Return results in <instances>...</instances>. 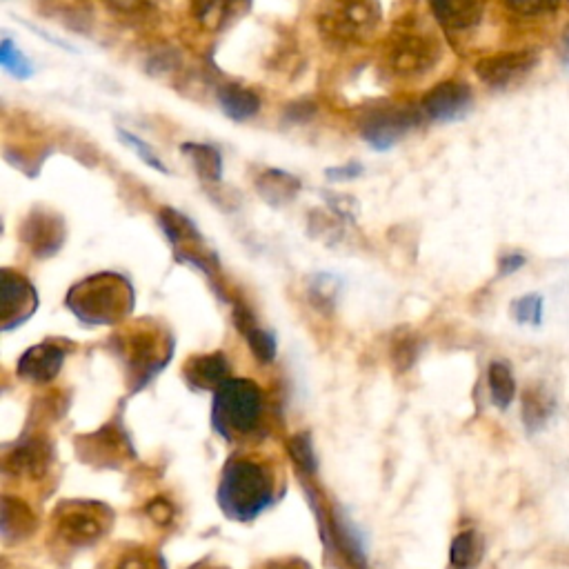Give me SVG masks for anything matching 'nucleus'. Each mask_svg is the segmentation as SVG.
Returning a JSON list of instances; mask_svg holds the SVG:
<instances>
[{
    "instance_id": "f257e3e1",
    "label": "nucleus",
    "mask_w": 569,
    "mask_h": 569,
    "mask_svg": "<svg viewBox=\"0 0 569 569\" xmlns=\"http://www.w3.org/2000/svg\"><path fill=\"white\" fill-rule=\"evenodd\" d=\"M218 507L232 521L249 523L274 503V474L265 463L249 456L229 458L221 483H218Z\"/></svg>"
},
{
    "instance_id": "f03ea898",
    "label": "nucleus",
    "mask_w": 569,
    "mask_h": 569,
    "mask_svg": "<svg viewBox=\"0 0 569 569\" xmlns=\"http://www.w3.org/2000/svg\"><path fill=\"white\" fill-rule=\"evenodd\" d=\"M67 307L85 325H114L132 312L134 289L118 274H96L69 289Z\"/></svg>"
},
{
    "instance_id": "7ed1b4c3",
    "label": "nucleus",
    "mask_w": 569,
    "mask_h": 569,
    "mask_svg": "<svg viewBox=\"0 0 569 569\" xmlns=\"http://www.w3.org/2000/svg\"><path fill=\"white\" fill-rule=\"evenodd\" d=\"M263 418V389L247 378H227L214 392L212 427L225 441L252 434Z\"/></svg>"
},
{
    "instance_id": "20e7f679",
    "label": "nucleus",
    "mask_w": 569,
    "mask_h": 569,
    "mask_svg": "<svg viewBox=\"0 0 569 569\" xmlns=\"http://www.w3.org/2000/svg\"><path fill=\"white\" fill-rule=\"evenodd\" d=\"M316 25L327 41L363 45L381 25L378 0H318Z\"/></svg>"
},
{
    "instance_id": "39448f33",
    "label": "nucleus",
    "mask_w": 569,
    "mask_h": 569,
    "mask_svg": "<svg viewBox=\"0 0 569 569\" xmlns=\"http://www.w3.org/2000/svg\"><path fill=\"white\" fill-rule=\"evenodd\" d=\"M441 61V43L418 18H405L385 47V63L396 76L418 78Z\"/></svg>"
},
{
    "instance_id": "423d86ee",
    "label": "nucleus",
    "mask_w": 569,
    "mask_h": 569,
    "mask_svg": "<svg viewBox=\"0 0 569 569\" xmlns=\"http://www.w3.org/2000/svg\"><path fill=\"white\" fill-rule=\"evenodd\" d=\"M118 343H121L118 354L123 356L134 392L158 376L172 358V338L156 327H136L134 332L118 336Z\"/></svg>"
},
{
    "instance_id": "0eeeda50",
    "label": "nucleus",
    "mask_w": 569,
    "mask_h": 569,
    "mask_svg": "<svg viewBox=\"0 0 569 569\" xmlns=\"http://www.w3.org/2000/svg\"><path fill=\"white\" fill-rule=\"evenodd\" d=\"M56 532L67 545L87 547L101 541L112 523V509L96 501H65L54 514Z\"/></svg>"
},
{
    "instance_id": "6e6552de",
    "label": "nucleus",
    "mask_w": 569,
    "mask_h": 569,
    "mask_svg": "<svg viewBox=\"0 0 569 569\" xmlns=\"http://www.w3.org/2000/svg\"><path fill=\"white\" fill-rule=\"evenodd\" d=\"M423 118L421 107H381L363 118L361 134L374 149L385 152V149L401 141L405 134L412 132L414 127L421 125Z\"/></svg>"
},
{
    "instance_id": "1a4fd4ad",
    "label": "nucleus",
    "mask_w": 569,
    "mask_h": 569,
    "mask_svg": "<svg viewBox=\"0 0 569 569\" xmlns=\"http://www.w3.org/2000/svg\"><path fill=\"white\" fill-rule=\"evenodd\" d=\"M0 296H3V329L12 332L34 316L38 309V294L34 285L23 274L3 269L0 278Z\"/></svg>"
},
{
    "instance_id": "9d476101",
    "label": "nucleus",
    "mask_w": 569,
    "mask_h": 569,
    "mask_svg": "<svg viewBox=\"0 0 569 569\" xmlns=\"http://www.w3.org/2000/svg\"><path fill=\"white\" fill-rule=\"evenodd\" d=\"M472 107V89L465 83L445 81L429 89L421 103V112L427 121L452 123L463 118Z\"/></svg>"
},
{
    "instance_id": "9b49d317",
    "label": "nucleus",
    "mask_w": 569,
    "mask_h": 569,
    "mask_svg": "<svg viewBox=\"0 0 569 569\" xmlns=\"http://www.w3.org/2000/svg\"><path fill=\"white\" fill-rule=\"evenodd\" d=\"M536 67L534 52H507L476 63V76L489 87H507L525 78Z\"/></svg>"
},
{
    "instance_id": "f8f14e48",
    "label": "nucleus",
    "mask_w": 569,
    "mask_h": 569,
    "mask_svg": "<svg viewBox=\"0 0 569 569\" xmlns=\"http://www.w3.org/2000/svg\"><path fill=\"white\" fill-rule=\"evenodd\" d=\"M65 356L67 352L58 343L47 341L41 345H34L21 356V361L16 365V372L29 383L43 385L54 381L58 376V372L63 369Z\"/></svg>"
},
{
    "instance_id": "ddd939ff",
    "label": "nucleus",
    "mask_w": 569,
    "mask_h": 569,
    "mask_svg": "<svg viewBox=\"0 0 569 569\" xmlns=\"http://www.w3.org/2000/svg\"><path fill=\"white\" fill-rule=\"evenodd\" d=\"M432 14L447 32L463 34L483 21L487 0H427Z\"/></svg>"
},
{
    "instance_id": "4468645a",
    "label": "nucleus",
    "mask_w": 569,
    "mask_h": 569,
    "mask_svg": "<svg viewBox=\"0 0 569 569\" xmlns=\"http://www.w3.org/2000/svg\"><path fill=\"white\" fill-rule=\"evenodd\" d=\"M23 241L36 256H52L65 241V225L61 218L38 209L23 225Z\"/></svg>"
},
{
    "instance_id": "2eb2a0df",
    "label": "nucleus",
    "mask_w": 569,
    "mask_h": 569,
    "mask_svg": "<svg viewBox=\"0 0 569 569\" xmlns=\"http://www.w3.org/2000/svg\"><path fill=\"white\" fill-rule=\"evenodd\" d=\"M52 465V449L43 438H27L23 443H16L5 458V472L14 476L41 478Z\"/></svg>"
},
{
    "instance_id": "dca6fc26",
    "label": "nucleus",
    "mask_w": 569,
    "mask_h": 569,
    "mask_svg": "<svg viewBox=\"0 0 569 569\" xmlns=\"http://www.w3.org/2000/svg\"><path fill=\"white\" fill-rule=\"evenodd\" d=\"M323 536L334 538L336 547L341 549V554L347 558L349 565H354L356 569L367 567L365 538L361 532H358V527L354 525L352 518L343 512V509H336L334 516L329 518V523H325Z\"/></svg>"
},
{
    "instance_id": "f3484780",
    "label": "nucleus",
    "mask_w": 569,
    "mask_h": 569,
    "mask_svg": "<svg viewBox=\"0 0 569 569\" xmlns=\"http://www.w3.org/2000/svg\"><path fill=\"white\" fill-rule=\"evenodd\" d=\"M183 376L192 389H216L229 378V361L225 354L192 356L183 367Z\"/></svg>"
},
{
    "instance_id": "a211bd4d",
    "label": "nucleus",
    "mask_w": 569,
    "mask_h": 569,
    "mask_svg": "<svg viewBox=\"0 0 569 569\" xmlns=\"http://www.w3.org/2000/svg\"><path fill=\"white\" fill-rule=\"evenodd\" d=\"M234 325L238 327V332L245 336L247 345L252 347L254 356L258 358L261 363H272L274 356H276V341L274 336L263 329L261 325L256 323L254 314L249 312V309L243 303H234Z\"/></svg>"
},
{
    "instance_id": "6ab92c4d",
    "label": "nucleus",
    "mask_w": 569,
    "mask_h": 569,
    "mask_svg": "<svg viewBox=\"0 0 569 569\" xmlns=\"http://www.w3.org/2000/svg\"><path fill=\"white\" fill-rule=\"evenodd\" d=\"M218 105H221L223 114L232 121H249L258 114L261 109V98H258L256 92L247 89L243 85L236 83H227L223 87H218Z\"/></svg>"
},
{
    "instance_id": "aec40b11",
    "label": "nucleus",
    "mask_w": 569,
    "mask_h": 569,
    "mask_svg": "<svg viewBox=\"0 0 569 569\" xmlns=\"http://www.w3.org/2000/svg\"><path fill=\"white\" fill-rule=\"evenodd\" d=\"M85 441H87V445H81V447H87V452H89L85 456L87 465H89V461H98V463L107 465V463L116 461V458L125 456L127 449H132L129 447V441L125 438V434L118 432L114 425H105L101 432H96L92 436H85Z\"/></svg>"
},
{
    "instance_id": "412c9836",
    "label": "nucleus",
    "mask_w": 569,
    "mask_h": 569,
    "mask_svg": "<svg viewBox=\"0 0 569 569\" xmlns=\"http://www.w3.org/2000/svg\"><path fill=\"white\" fill-rule=\"evenodd\" d=\"M247 0H189L196 23L205 29H223L236 12H243Z\"/></svg>"
},
{
    "instance_id": "4be33fe9",
    "label": "nucleus",
    "mask_w": 569,
    "mask_h": 569,
    "mask_svg": "<svg viewBox=\"0 0 569 569\" xmlns=\"http://www.w3.org/2000/svg\"><path fill=\"white\" fill-rule=\"evenodd\" d=\"M0 525H3V538L7 543L23 541V538L34 532L36 516L23 501H18L14 496H5Z\"/></svg>"
},
{
    "instance_id": "5701e85b",
    "label": "nucleus",
    "mask_w": 569,
    "mask_h": 569,
    "mask_svg": "<svg viewBox=\"0 0 569 569\" xmlns=\"http://www.w3.org/2000/svg\"><path fill=\"white\" fill-rule=\"evenodd\" d=\"M258 194H261L267 203L272 205H283L289 203L298 192V181L294 176H289L285 172H278V169H269L261 178L256 181Z\"/></svg>"
},
{
    "instance_id": "b1692460",
    "label": "nucleus",
    "mask_w": 569,
    "mask_h": 569,
    "mask_svg": "<svg viewBox=\"0 0 569 569\" xmlns=\"http://www.w3.org/2000/svg\"><path fill=\"white\" fill-rule=\"evenodd\" d=\"M185 156H189L192 161L196 174L203 178V181H221L223 176V158L218 154V149L203 145V143H185L183 145Z\"/></svg>"
},
{
    "instance_id": "393cba45",
    "label": "nucleus",
    "mask_w": 569,
    "mask_h": 569,
    "mask_svg": "<svg viewBox=\"0 0 569 569\" xmlns=\"http://www.w3.org/2000/svg\"><path fill=\"white\" fill-rule=\"evenodd\" d=\"M483 558V541L474 529L458 534L449 547V563L454 569H474Z\"/></svg>"
},
{
    "instance_id": "a878e982",
    "label": "nucleus",
    "mask_w": 569,
    "mask_h": 569,
    "mask_svg": "<svg viewBox=\"0 0 569 569\" xmlns=\"http://www.w3.org/2000/svg\"><path fill=\"white\" fill-rule=\"evenodd\" d=\"M487 383H489V394H492V403L498 409H507L512 405L516 396V381L509 365L496 361L489 365L487 369Z\"/></svg>"
},
{
    "instance_id": "bb28decb",
    "label": "nucleus",
    "mask_w": 569,
    "mask_h": 569,
    "mask_svg": "<svg viewBox=\"0 0 569 569\" xmlns=\"http://www.w3.org/2000/svg\"><path fill=\"white\" fill-rule=\"evenodd\" d=\"M554 412V401L547 396L545 389L532 387L527 389L523 396V423L527 425L529 432H536L541 429L547 418Z\"/></svg>"
},
{
    "instance_id": "cd10ccee",
    "label": "nucleus",
    "mask_w": 569,
    "mask_h": 569,
    "mask_svg": "<svg viewBox=\"0 0 569 569\" xmlns=\"http://www.w3.org/2000/svg\"><path fill=\"white\" fill-rule=\"evenodd\" d=\"M161 227L174 245L183 247V243H192V241L198 243V232L194 229V225L189 223L183 214L174 212V209H163Z\"/></svg>"
},
{
    "instance_id": "c85d7f7f",
    "label": "nucleus",
    "mask_w": 569,
    "mask_h": 569,
    "mask_svg": "<svg viewBox=\"0 0 569 569\" xmlns=\"http://www.w3.org/2000/svg\"><path fill=\"white\" fill-rule=\"evenodd\" d=\"M0 63H3L9 74L21 78V81L34 74V65L29 63V58L9 38H5L3 45H0Z\"/></svg>"
},
{
    "instance_id": "c756f323",
    "label": "nucleus",
    "mask_w": 569,
    "mask_h": 569,
    "mask_svg": "<svg viewBox=\"0 0 569 569\" xmlns=\"http://www.w3.org/2000/svg\"><path fill=\"white\" fill-rule=\"evenodd\" d=\"M512 316L518 325L541 327L543 323V296L529 294L512 303Z\"/></svg>"
},
{
    "instance_id": "7c9ffc66",
    "label": "nucleus",
    "mask_w": 569,
    "mask_h": 569,
    "mask_svg": "<svg viewBox=\"0 0 569 569\" xmlns=\"http://www.w3.org/2000/svg\"><path fill=\"white\" fill-rule=\"evenodd\" d=\"M289 454H292L294 463L301 467L305 474H316L318 458L309 434H296L294 438H289Z\"/></svg>"
},
{
    "instance_id": "2f4dec72",
    "label": "nucleus",
    "mask_w": 569,
    "mask_h": 569,
    "mask_svg": "<svg viewBox=\"0 0 569 569\" xmlns=\"http://www.w3.org/2000/svg\"><path fill=\"white\" fill-rule=\"evenodd\" d=\"M118 136H121V141H123L125 145H129V147H134V149H136V156L141 158V161H143L145 165H149L152 169H156V172H163V174H167V167H165V163L161 161V158H158V154H156L154 149L149 147L145 141H141V138L134 136L132 132H125V129H118Z\"/></svg>"
},
{
    "instance_id": "473e14b6",
    "label": "nucleus",
    "mask_w": 569,
    "mask_h": 569,
    "mask_svg": "<svg viewBox=\"0 0 569 569\" xmlns=\"http://www.w3.org/2000/svg\"><path fill=\"white\" fill-rule=\"evenodd\" d=\"M114 14L123 18H145L154 12V0H103Z\"/></svg>"
},
{
    "instance_id": "72a5a7b5",
    "label": "nucleus",
    "mask_w": 569,
    "mask_h": 569,
    "mask_svg": "<svg viewBox=\"0 0 569 569\" xmlns=\"http://www.w3.org/2000/svg\"><path fill=\"white\" fill-rule=\"evenodd\" d=\"M116 569H167L163 556L149 552V549H136L121 558Z\"/></svg>"
},
{
    "instance_id": "f704fd0d",
    "label": "nucleus",
    "mask_w": 569,
    "mask_h": 569,
    "mask_svg": "<svg viewBox=\"0 0 569 569\" xmlns=\"http://www.w3.org/2000/svg\"><path fill=\"white\" fill-rule=\"evenodd\" d=\"M505 5L512 9L514 14L532 18V16L552 14L554 9L561 5V0H505Z\"/></svg>"
},
{
    "instance_id": "c9c22d12",
    "label": "nucleus",
    "mask_w": 569,
    "mask_h": 569,
    "mask_svg": "<svg viewBox=\"0 0 569 569\" xmlns=\"http://www.w3.org/2000/svg\"><path fill=\"white\" fill-rule=\"evenodd\" d=\"M147 512L156 523H161V525H167L174 518V507L169 505L165 498H156V501L147 507Z\"/></svg>"
},
{
    "instance_id": "e433bc0d",
    "label": "nucleus",
    "mask_w": 569,
    "mask_h": 569,
    "mask_svg": "<svg viewBox=\"0 0 569 569\" xmlns=\"http://www.w3.org/2000/svg\"><path fill=\"white\" fill-rule=\"evenodd\" d=\"M527 263V258L523 254H507L501 258V263H498V274L501 276H509L521 269Z\"/></svg>"
},
{
    "instance_id": "4c0bfd02",
    "label": "nucleus",
    "mask_w": 569,
    "mask_h": 569,
    "mask_svg": "<svg viewBox=\"0 0 569 569\" xmlns=\"http://www.w3.org/2000/svg\"><path fill=\"white\" fill-rule=\"evenodd\" d=\"M356 176H361V165H345V167L327 169L329 181H352V178Z\"/></svg>"
},
{
    "instance_id": "58836bf2",
    "label": "nucleus",
    "mask_w": 569,
    "mask_h": 569,
    "mask_svg": "<svg viewBox=\"0 0 569 569\" xmlns=\"http://www.w3.org/2000/svg\"><path fill=\"white\" fill-rule=\"evenodd\" d=\"M269 569H309V565H305L301 561H283V563L269 565Z\"/></svg>"
},
{
    "instance_id": "ea45409f",
    "label": "nucleus",
    "mask_w": 569,
    "mask_h": 569,
    "mask_svg": "<svg viewBox=\"0 0 569 569\" xmlns=\"http://www.w3.org/2000/svg\"><path fill=\"white\" fill-rule=\"evenodd\" d=\"M563 56L569 61V29H567L565 36H563Z\"/></svg>"
}]
</instances>
